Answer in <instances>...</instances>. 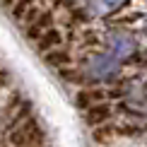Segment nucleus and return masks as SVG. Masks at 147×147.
Segmentation results:
<instances>
[{"label":"nucleus","instance_id":"nucleus-4","mask_svg":"<svg viewBox=\"0 0 147 147\" xmlns=\"http://www.w3.org/2000/svg\"><path fill=\"white\" fill-rule=\"evenodd\" d=\"M51 24H53V17H51V12H44V10H41L39 15H36L34 20H32V22H27V39L36 41L41 34L46 32V29H51Z\"/></svg>","mask_w":147,"mask_h":147},{"label":"nucleus","instance_id":"nucleus-3","mask_svg":"<svg viewBox=\"0 0 147 147\" xmlns=\"http://www.w3.org/2000/svg\"><path fill=\"white\" fill-rule=\"evenodd\" d=\"M106 41H109V48H111L109 53H113L118 60L135 53V39H133L130 34H125V32H113V34H109Z\"/></svg>","mask_w":147,"mask_h":147},{"label":"nucleus","instance_id":"nucleus-9","mask_svg":"<svg viewBox=\"0 0 147 147\" xmlns=\"http://www.w3.org/2000/svg\"><path fill=\"white\" fill-rule=\"evenodd\" d=\"M101 96H104L101 92H80V96H77V104H80L82 109H89V106H94V104L99 101Z\"/></svg>","mask_w":147,"mask_h":147},{"label":"nucleus","instance_id":"nucleus-6","mask_svg":"<svg viewBox=\"0 0 147 147\" xmlns=\"http://www.w3.org/2000/svg\"><path fill=\"white\" fill-rule=\"evenodd\" d=\"M109 116H111V109L106 106V104H94V106L87 109V113H84V118H87L89 125H99V123H106Z\"/></svg>","mask_w":147,"mask_h":147},{"label":"nucleus","instance_id":"nucleus-10","mask_svg":"<svg viewBox=\"0 0 147 147\" xmlns=\"http://www.w3.org/2000/svg\"><path fill=\"white\" fill-rule=\"evenodd\" d=\"M32 5H34V0H15V3H12V17L20 22L22 17L27 15V10L32 7Z\"/></svg>","mask_w":147,"mask_h":147},{"label":"nucleus","instance_id":"nucleus-11","mask_svg":"<svg viewBox=\"0 0 147 147\" xmlns=\"http://www.w3.org/2000/svg\"><path fill=\"white\" fill-rule=\"evenodd\" d=\"M133 106H135V109H140V111H145V113H147V101H145V99L140 101V104H133Z\"/></svg>","mask_w":147,"mask_h":147},{"label":"nucleus","instance_id":"nucleus-12","mask_svg":"<svg viewBox=\"0 0 147 147\" xmlns=\"http://www.w3.org/2000/svg\"><path fill=\"white\" fill-rule=\"evenodd\" d=\"M0 3H3V5H12V3H15V0H0Z\"/></svg>","mask_w":147,"mask_h":147},{"label":"nucleus","instance_id":"nucleus-2","mask_svg":"<svg viewBox=\"0 0 147 147\" xmlns=\"http://www.w3.org/2000/svg\"><path fill=\"white\" fill-rule=\"evenodd\" d=\"M118 72V58L113 53H96L87 60V75L94 80H109Z\"/></svg>","mask_w":147,"mask_h":147},{"label":"nucleus","instance_id":"nucleus-7","mask_svg":"<svg viewBox=\"0 0 147 147\" xmlns=\"http://www.w3.org/2000/svg\"><path fill=\"white\" fill-rule=\"evenodd\" d=\"M125 3L128 0H92L89 10H92V15H111L118 7H123Z\"/></svg>","mask_w":147,"mask_h":147},{"label":"nucleus","instance_id":"nucleus-5","mask_svg":"<svg viewBox=\"0 0 147 147\" xmlns=\"http://www.w3.org/2000/svg\"><path fill=\"white\" fill-rule=\"evenodd\" d=\"M60 41H63L60 32L51 27V29H46V32L36 39V48H39V51H44V53H48V51H53V48H58Z\"/></svg>","mask_w":147,"mask_h":147},{"label":"nucleus","instance_id":"nucleus-1","mask_svg":"<svg viewBox=\"0 0 147 147\" xmlns=\"http://www.w3.org/2000/svg\"><path fill=\"white\" fill-rule=\"evenodd\" d=\"M41 138H44L41 135V128H39V123H36L34 118L20 121V123L12 128V133H10V142L15 147H32V145L39 142Z\"/></svg>","mask_w":147,"mask_h":147},{"label":"nucleus","instance_id":"nucleus-8","mask_svg":"<svg viewBox=\"0 0 147 147\" xmlns=\"http://www.w3.org/2000/svg\"><path fill=\"white\" fill-rule=\"evenodd\" d=\"M46 63L51 65V68H65V65L70 63V56L65 51H60V48H53V51L46 53Z\"/></svg>","mask_w":147,"mask_h":147}]
</instances>
